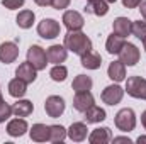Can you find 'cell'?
I'll return each mask as SVG.
<instances>
[{
  "mask_svg": "<svg viewBox=\"0 0 146 144\" xmlns=\"http://www.w3.org/2000/svg\"><path fill=\"white\" fill-rule=\"evenodd\" d=\"M85 12L92 14V15H97V17H102L109 12V5H107L106 0H87Z\"/></svg>",
  "mask_w": 146,
  "mask_h": 144,
  "instance_id": "cell-14",
  "label": "cell"
},
{
  "mask_svg": "<svg viewBox=\"0 0 146 144\" xmlns=\"http://www.w3.org/2000/svg\"><path fill=\"white\" fill-rule=\"evenodd\" d=\"M37 34L42 39H54L60 36V24L54 19H42L37 24Z\"/></svg>",
  "mask_w": 146,
  "mask_h": 144,
  "instance_id": "cell-5",
  "label": "cell"
},
{
  "mask_svg": "<svg viewBox=\"0 0 146 144\" xmlns=\"http://www.w3.org/2000/svg\"><path fill=\"white\" fill-rule=\"evenodd\" d=\"M107 3H115V0H106Z\"/></svg>",
  "mask_w": 146,
  "mask_h": 144,
  "instance_id": "cell-40",
  "label": "cell"
},
{
  "mask_svg": "<svg viewBox=\"0 0 146 144\" xmlns=\"http://www.w3.org/2000/svg\"><path fill=\"white\" fill-rule=\"evenodd\" d=\"M39 7H48V5H51V0H34Z\"/></svg>",
  "mask_w": 146,
  "mask_h": 144,
  "instance_id": "cell-36",
  "label": "cell"
},
{
  "mask_svg": "<svg viewBox=\"0 0 146 144\" xmlns=\"http://www.w3.org/2000/svg\"><path fill=\"white\" fill-rule=\"evenodd\" d=\"M141 124H143V127L146 129V110L141 114Z\"/></svg>",
  "mask_w": 146,
  "mask_h": 144,
  "instance_id": "cell-38",
  "label": "cell"
},
{
  "mask_svg": "<svg viewBox=\"0 0 146 144\" xmlns=\"http://www.w3.org/2000/svg\"><path fill=\"white\" fill-rule=\"evenodd\" d=\"M46 56H48V61H49V63H53V65H60V63H63V61L66 59V56H68V49H66L65 46L54 44V46L48 48Z\"/></svg>",
  "mask_w": 146,
  "mask_h": 144,
  "instance_id": "cell-12",
  "label": "cell"
},
{
  "mask_svg": "<svg viewBox=\"0 0 146 144\" xmlns=\"http://www.w3.org/2000/svg\"><path fill=\"white\" fill-rule=\"evenodd\" d=\"M112 141H114V143H131V139H129V137H112Z\"/></svg>",
  "mask_w": 146,
  "mask_h": 144,
  "instance_id": "cell-35",
  "label": "cell"
},
{
  "mask_svg": "<svg viewBox=\"0 0 146 144\" xmlns=\"http://www.w3.org/2000/svg\"><path fill=\"white\" fill-rule=\"evenodd\" d=\"M70 2H72V0H51V5H53L56 10H63V9H66V7L70 5Z\"/></svg>",
  "mask_w": 146,
  "mask_h": 144,
  "instance_id": "cell-33",
  "label": "cell"
},
{
  "mask_svg": "<svg viewBox=\"0 0 146 144\" xmlns=\"http://www.w3.org/2000/svg\"><path fill=\"white\" fill-rule=\"evenodd\" d=\"M66 75H68V70L61 65H56L51 71H49V76L54 80V81H65L66 80Z\"/></svg>",
  "mask_w": 146,
  "mask_h": 144,
  "instance_id": "cell-30",
  "label": "cell"
},
{
  "mask_svg": "<svg viewBox=\"0 0 146 144\" xmlns=\"http://www.w3.org/2000/svg\"><path fill=\"white\" fill-rule=\"evenodd\" d=\"M26 92H27V83L24 80H21L19 76L14 78V80H10V83H9V93H10V97L21 98V97L26 95Z\"/></svg>",
  "mask_w": 146,
  "mask_h": 144,
  "instance_id": "cell-20",
  "label": "cell"
},
{
  "mask_svg": "<svg viewBox=\"0 0 146 144\" xmlns=\"http://www.w3.org/2000/svg\"><path fill=\"white\" fill-rule=\"evenodd\" d=\"M2 5L9 10H15L24 5V0H2Z\"/></svg>",
  "mask_w": 146,
  "mask_h": 144,
  "instance_id": "cell-32",
  "label": "cell"
},
{
  "mask_svg": "<svg viewBox=\"0 0 146 144\" xmlns=\"http://www.w3.org/2000/svg\"><path fill=\"white\" fill-rule=\"evenodd\" d=\"M63 24H65V27L68 31H80L83 27L85 20H83V17H82L80 12H76V10H66L63 14Z\"/></svg>",
  "mask_w": 146,
  "mask_h": 144,
  "instance_id": "cell-10",
  "label": "cell"
},
{
  "mask_svg": "<svg viewBox=\"0 0 146 144\" xmlns=\"http://www.w3.org/2000/svg\"><path fill=\"white\" fill-rule=\"evenodd\" d=\"M115 127L122 132H131L136 127V114L133 108H121L115 114Z\"/></svg>",
  "mask_w": 146,
  "mask_h": 144,
  "instance_id": "cell-2",
  "label": "cell"
},
{
  "mask_svg": "<svg viewBox=\"0 0 146 144\" xmlns=\"http://www.w3.org/2000/svg\"><path fill=\"white\" fill-rule=\"evenodd\" d=\"M33 110H34L33 102H29V100H17L14 104V107H12V114L15 117H29L33 114Z\"/></svg>",
  "mask_w": 146,
  "mask_h": 144,
  "instance_id": "cell-24",
  "label": "cell"
},
{
  "mask_svg": "<svg viewBox=\"0 0 146 144\" xmlns=\"http://www.w3.org/2000/svg\"><path fill=\"white\" fill-rule=\"evenodd\" d=\"M138 143H139V144L146 143V136H139V137H138Z\"/></svg>",
  "mask_w": 146,
  "mask_h": 144,
  "instance_id": "cell-39",
  "label": "cell"
},
{
  "mask_svg": "<svg viewBox=\"0 0 146 144\" xmlns=\"http://www.w3.org/2000/svg\"><path fill=\"white\" fill-rule=\"evenodd\" d=\"M36 68L29 63V61H26V63H21L19 65V68L15 70V75L21 78V80H24L26 83H33L34 80H36Z\"/></svg>",
  "mask_w": 146,
  "mask_h": 144,
  "instance_id": "cell-17",
  "label": "cell"
},
{
  "mask_svg": "<svg viewBox=\"0 0 146 144\" xmlns=\"http://www.w3.org/2000/svg\"><path fill=\"white\" fill-rule=\"evenodd\" d=\"M10 114H12V107L5 100H2L0 102V122H5L10 117Z\"/></svg>",
  "mask_w": 146,
  "mask_h": 144,
  "instance_id": "cell-31",
  "label": "cell"
},
{
  "mask_svg": "<svg viewBox=\"0 0 146 144\" xmlns=\"http://www.w3.org/2000/svg\"><path fill=\"white\" fill-rule=\"evenodd\" d=\"M100 65H102V58H100L99 53L90 49V51L82 54V66L83 68H87V70H99Z\"/></svg>",
  "mask_w": 146,
  "mask_h": 144,
  "instance_id": "cell-15",
  "label": "cell"
},
{
  "mask_svg": "<svg viewBox=\"0 0 146 144\" xmlns=\"http://www.w3.org/2000/svg\"><path fill=\"white\" fill-rule=\"evenodd\" d=\"M139 5H141V9H139V10H141V15L145 17V20H146V0L145 2H141Z\"/></svg>",
  "mask_w": 146,
  "mask_h": 144,
  "instance_id": "cell-37",
  "label": "cell"
},
{
  "mask_svg": "<svg viewBox=\"0 0 146 144\" xmlns=\"http://www.w3.org/2000/svg\"><path fill=\"white\" fill-rule=\"evenodd\" d=\"M133 34L146 42V20H136L133 22Z\"/></svg>",
  "mask_w": 146,
  "mask_h": 144,
  "instance_id": "cell-29",
  "label": "cell"
},
{
  "mask_svg": "<svg viewBox=\"0 0 146 144\" xmlns=\"http://www.w3.org/2000/svg\"><path fill=\"white\" fill-rule=\"evenodd\" d=\"M107 75L112 81H122L126 78V65L122 61H114L109 65Z\"/></svg>",
  "mask_w": 146,
  "mask_h": 144,
  "instance_id": "cell-23",
  "label": "cell"
},
{
  "mask_svg": "<svg viewBox=\"0 0 146 144\" xmlns=\"http://www.w3.org/2000/svg\"><path fill=\"white\" fill-rule=\"evenodd\" d=\"M94 95L90 93V90H87V92H76V95H75V98H73V107L75 110H78V112H85L87 108H90L94 105Z\"/></svg>",
  "mask_w": 146,
  "mask_h": 144,
  "instance_id": "cell-11",
  "label": "cell"
},
{
  "mask_svg": "<svg viewBox=\"0 0 146 144\" xmlns=\"http://www.w3.org/2000/svg\"><path fill=\"white\" fill-rule=\"evenodd\" d=\"M65 48L75 54L82 56L83 53L92 49V41L87 37V34L80 31H68V34L65 36Z\"/></svg>",
  "mask_w": 146,
  "mask_h": 144,
  "instance_id": "cell-1",
  "label": "cell"
},
{
  "mask_svg": "<svg viewBox=\"0 0 146 144\" xmlns=\"http://www.w3.org/2000/svg\"><path fill=\"white\" fill-rule=\"evenodd\" d=\"M15 22H17V26H19L21 29H29V27H33L34 12H33V10H21L19 15H17V19H15Z\"/></svg>",
  "mask_w": 146,
  "mask_h": 144,
  "instance_id": "cell-27",
  "label": "cell"
},
{
  "mask_svg": "<svg viewBox=\"0 0 146 144\" xmlns=\"http://www.w3.org/2000/svg\"><path fill=\"white\" fill-rule=\"evenodd\" d=\"M92 78L90 76H87V75H78L75 80H73L72 83V88L75 92H87V90H90L92 88Z\"/></svg>",
  "mask_w": 146,
  "mask_h": 144,
  "instance_id": "cell-26",
  "label": "cell"
},
{
  "mask_svg": "<svg viewBox=\"0 0 146 144\" xmlns=\"http://www.w3.org/2000/svg\"><path fill=\"white\" fill-rule=\"evenodd\" d=\"M27 131V122L24 119H14L7 124V134L12 137H21Z\"/></svg>",
  "mask_w": 146,
  "mask_h": 144,
  "instance_id": "cell-18",
  "label": "cell"
},
{
  "mask_svg": "<svg viewBox=\"0 0 146 144\" xmlns=\"http://www.w3.org/2000/svg\"><path fill=\"white\" fill-rule=\"evenodd\" d=\"M139 3H141V0H122V5L126 9H136V7H139Z\"/></svg>",
  "mask_w": 146,
  "mask_h": 144,
  "instance_id": "cell-34",
  "label": "cell"
},
{
  "mask_svg": "<svg viewBox=\"0 0 146 144\" xmlns=\"http://www.w3.org/2000/svg\"><path fill=\"white\" fill-rule=\"evenodd\" d=\"M27 61L36 68L37 71H39V70H44V68H46V65H48L46 51H44L41 46L33 44V46L29 48V51H27Z\"/></svg>",
  "mask_w": 146,
  "mask_h": 144,
  "instance_id": "cell-4",
  "label": "cell"
},
{
  "mask_svg": "<svg viewBox=\"0 0 146 144\" xmlns=\"http://www.w3.org/2000/svg\"><path fill=\"white\" fill-rule=\"evenodd\" d=\"M100 97H102L104 104H107V105H117L122 100V97H124V90L119 85H109V87H106L102 90Z\"/></svg>",
  "mask_w": 146,
  "mask_h": 144,
  "instance_id": "cell-8",
  "label": "cell"
},
{
  "mask_svg": "<svg viewBox=\"0 0 146 144\" xmlns=\"http://www.w3.org/2000/svg\"><path fill=\"white\" fill-rule=\"evenodd\" d=\"M29 134H31V139L36 141V143L49 141V126H44V124H34L33 129L29 131Z\"/></svg>",
  "mask_w": 146,
  "mask_h": 144,
  "instance_id": "cell-22",
  "label": "cell"
},
{
  "mask_svg": "<svg viewBox=\"0 0 146 144\" xmlns=\"http://www.w3.org/2000/svg\"><path fill=\"white\" fill-rule=\"evenodd\" d=\"M119 61H122L126 66H134L139 61V49L131 42H124L122 49L119 51Z\"/></svg>",
  "mask_w": 146,
  "mask_h": 144,
  "instance_id": "cell-6",
  "label": "cell"
},
{
  "mask_svg": "<svg viewBox=\"0 0 146 144\" xmlns=\"http://www.w3.org/2000/svg\"><path fill=\"white\" fill-rule=\"evenodd\" d=\"M19 56V48L15 42H2L0 44V61L3 65H9V63H14Z\"/></svg>",
  "mask_w": 146,
  "mask_h": 144,
  "instance_id": "cell-9",
  "label": "cell"
},
{
  "mask_svg": "<svg viewBox=\"0 0 146 144\" xmlns=\"http://www.w3.org/2000/svg\"><path fill=\"white\" fill-rule=\"evenodd\" d=\"M126 92H127V95H131L133 98L146 100V80L141 78V76H131V78H127Z\"/></svg>",
  "mask_w": 146,
  "mask_h": 144,
  "instance_id": "cell-3",
  "label": "cell"
},
{
  "mask_svg": "<svg viewBox=\"0 0 146 144\" xmlns=\"http://www.w3.org/2000/svg\"><path fill=\"white\" fill-rule=\"evenodd\" d=\"M88 141H90V144H107L112 141V132H110L109 127L94 129L92 134L88 136Z\"/></svg>",
  "mask_w": 146,
  "mask_h": 144,
  "instance_id": "cell-16",
  "label": "cell"
},
{
  "mask_svg": "<svg viewBox=\"0 0 146 144\" xmlns=\"http://www.w3.org/2000/svg\"><path fill=\"white\" fill-rule=\"evenodd\" d=\"M44 110H46V114H48L49 117L56 119V117H60V115L65 112V100H63L61 97H58V95H51V97L46 98Z\"/></svg>",
  "mask_w": 146,
  "mask_h": 144,
  "instance_id": "cell-7",
  "label": "cell"
},
{
  "mask_svg": "<svg viewBox=\"0 0 146 144\" xmlns=\"http://www.w3.org/2000/svg\"><path fill=\"white\" fill-rule=\"evenodd\" d=\"M122 46H124V37L117 36L114 32L107 37V42H106L107 53H110V54H119V51L122 49Z\"/></svg>",
  "mask_w": 146,
  "mask_h": 144,
  "instance_id": "cell-25",
  "label": "cell"
},
{
  "mask_svg": "<svg viewBox=\"0 0 146 144\" xmlns=\"http://www.w3.org/2000/svg\"><path fill=\"white\" fill-rule=\"evenodd\" d=\"M143 44H145V51H146V42H143Z\"/></svg>",
  "mask_w": 146,
  "mask_h": 144,
  "instance_id": "cell-42",
  "label": "cell"
},
{
  "mask_svg": "<svg viewBox=\"0 0 146 144\" xmlns=\"http://www.w3.org/2000/svg\"><path fill=\"white\" fill-rule=\"evenodd\" d=\"M2 100H3V97H2V92H0V102H2Z\"/></svg>",
  "mask_w": 146,
  "mask_h": 144,
  "instance_id": "cell-41",
  "label": "cell"
},
{
  "mask_svg": "<svg viewBox=\"0 0 146 144\" xmlns=\"http://www.w3.org/2000/svg\"><path fill=\"white\" fill-rule=\"evenodd\" d=\"M114 34L121 37H127L129 34H133V20H129L127 17H117L112 24Z\"/></svg>",
  "mask_w": 146,
  "mask_h": 144,
  "instance_id": "cell-13",
  "label": "cell"
},
{
  "mask_svg": "<svg viewBox=\"0 0 146 144\" xmlns=\"http://www.w3.org/2000/svg\"><path fill=\"white\" fill-rule=\"evenodd\" d=\"M66 137V129L63 126H49V141L51 143H63Z\"/></svg>",
  "mask_w": 146,
  "mask_h": 144,
  "instance_id": "cell-28",
  "label": "cell"
},
{
  "mask_svg": "<svg viewBox=\"0 0 146 144\" xmlns=\"http://www.w3.org/2000/svg\"><path fill=\"white\" fill-rule=\"evenodd\" d=\"M85 122L87 124H97V122H102V120H106V110L100 107H97V105H92L90 108H87L85 112Z\"/></svg>",
  "mask_w": 146,
  "mask_h": 144,
  "instance_id": "cell-21",
  "label": "cell"
},
{
  "mask_svg": "<svg viewBox=\"0 0 146 144\" xmlns=\"http://www.w3.org/2000/svg\"><path fill=\"white\" fill-rule=\"evenodd\" d=\"M87 131L88 129H87V126L83 122H73L72 126H70V129H68V136L75 143H82L87 137Z\"/></svg>",
  "mask_w": 146,
  "mask_h": 144,
  "instance_id": "cell-19",
  "label": "cell"
}]
</instances>
